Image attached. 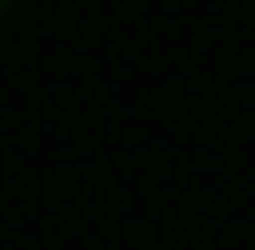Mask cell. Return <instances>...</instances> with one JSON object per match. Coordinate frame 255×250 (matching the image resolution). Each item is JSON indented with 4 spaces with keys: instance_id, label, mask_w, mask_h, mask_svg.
Here are the masks:
<instances>
[{
    "instance_id": "1",
    "label": "cell",
    "mask_w": 255,
    "mask_h": 250,
    "mask_svg": "<svg viewBox=\"0 0 255 250\" xmlns=\"http://www.w3.org/2000/svg\"><path fill=\"white\" fill-rule=\"evenodd\" d=\"M0 11H11V0H0Z\"/></svg>"
}]
</instances>
